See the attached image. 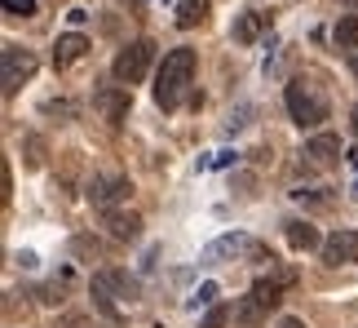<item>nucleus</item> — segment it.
<instances>
[{
  "mask_svg": "<svg viewBox=\"0 0 358 328\" xmlns=\"http://www.w3.org/2000/svg\"><path fill=\"white\" fill-rule=\"evenodd\" d=\"M203 18H208V0H177V13H173V22L182 27V32H190V27H199Z\"/></svg>",
  "mask_w": 358,
  "mask_h": 328,
  "instance_id": "15",
  "label": "nucleus"
},
{
  "mask_svg": "<svg viewBox=\"0 0 358 328\" xmlns=\"http://www.w3.org/2000/svg\"><path fill=\"white\" fill-rule=\"evenodd\" d=\"M292 196L306 204H332V196H323V191H292Z\"/></svg>",
  "mask_w": 358,
  "mask_h": 328,
  "instance_id": "25",
  "label": "nucleus"
},
{
  "mask_svg": "<svg viewBox=\"0 0 358 328\" xmlns=\"http://www.w3.org/2000/svg\"><path fill=\"white\" fill-rule=\"evenodd\" d=\"M287 244H292L296 253H310V249H323L319 231H314L310 222H287Z\"/></svg>",
  "mask_w": 358,
  "mask_h": 328,
  "instance_id": "16",
  "label": "nucleus"
},
{
  "mask_svg": "<svg viewBox=\"0 0 358 328\" xmlns=\"http://www.w3.org/2000/svg\"><path fill=\"white\" fill-rule=\"evenodd\" d=\"M106 231H111L115 240H137V235H142V217L111 209V213H106Z\"/></svg>",
  "mask_w": 358,
  "mask_h": 328,
  "instance_id": "14",
  "label": "nucleus"
},
{
  "mask_svg": "<svg viewBox=\"0 0 358 328\" xmlns=\"http://www.w3.org/2000/svg\"><path fill=\"white\" fill-rule=\"evenodd\" d=\"M332 40L336 49H358V13H341L332 27Z\"/></svg>",
  "mask_w": 358,
  "mask_h": 328,
  "instance_id": "17",
  "label": "nucleus"
},
{
  "mask_svg": "<svg viewBox=\"0 0 358 328\" xmlns=\"http://www.w3.org/2000/svg\"><path fill=\"white\" fill-rule=\"evenodd\" d=\"M283 102H287V116H292V125H301V129H319L323 120H327V111H332V102H327V89H323L314 76H292V80H287Z\"/></svg>",
  "mask_w": 358,
  "mask_h": 328,
  "instance_id": "2",
  "label": "nucleus"
},
{
  "mask_svg": "<svg viewBox=\"0 0 358 328\" xmlns=\"http://www.w3.org/2000/svg\"><path fill=\"white\" fill-rule=\"evenodd\" d=\"M203 266H222V262H274L270 244H261L252 235H243V231H230V235H217L208 249L199 253Z\"/></svg>",
  "mask_w": 358,
  "mask_h": 328,
  "instance_id": "4",
  "label": "nucleus"
},
{
  "mask_svg": "<svg viewBox=\"0 0 358 328\" xmlns=\"http://www.w3.org/2000/svg\"><path fill=\"white\" fill-rule=\"evenodd\" d=\"M279 328H306V324H301V320H292V315H287V320H279Z\"/></svg>",
  "mask_w": 358,
  "mask_h": 328,
  "instance_id": "27",
  "label": "nucleus"
},
{
  "mask_svg": "<svg viewBox=\"0 0 358 328\" xmlns=\"http://www.w3.org/2000/svg\"><path fill=\"white\" fill-rule=\"evenodd\" d=\"M350 129H354V138H358V107L350 111Z\"/></svg>",
  "mask_w": 358,
  "mask_h": 328,
  "instance_id": "28",
  "label": "nucleus"
},
{
  "mask_svg": "<svg viewBox=\"0 0 358 328\" xmlns=\"http://www.w3.org/2000/svg\"><path fill=\"white\" fill-rule=\"evenodd\" d=\"M22 151H27V164H31V169H40V164H45V142H40V138H27Z\"/></svg>",
  "mask_w": 358,
  "mask_h": 328,
  "instance_id": "20",
  "label": "nucleus"
},
{
  "mask_svg": "<svg viewBox=\"0 0 358 328\" xmlns=\"http://www.w3.org/2000/svg\"><path fill=\"white\" fill-rule=\"evenodd\" d=\"M137 297H142V284H137L129 271L106 266V271L93 275V302H98V310H102L106 320H120L124 306H133Z\"/></svg>",
  "mask_w": 358,
  "mask_h": 328,
  "instance_id": "3",
  "label": "nucleus"
},
{
  "mask_svg": "<svg viewBox=\"0 0 358 328\" xmlns=\"http://www.w3.org/2000/svg\"><path fill=\"white\" fill-rule=\"evenodd\" d=\"M66 22H71V32H80V27L89 22V9L85 5H71V9H66Z\"/></svg>",
  "mask_w": 358,
  "mask_h": 328,
  "instance_id": "24",
  "label": "nucleus"
},
{
  "mask_svg": "<svg viewBox=\"0 0 358 328\" xmlns=\"http://www.w3.org/2000/svg\"><path fill=\"white\" fill-rule=\"evenodd\" d=\"M89 53V36H80V32H66V36H58L53 40V67H71V62H80Z\"/></svg>",
  "mask_w": 358,
  "mask_h": 328,
  "instance_id": "12",
  "label": "nucleus"
},
{
  "mask_svg": "<svg viewBox=\"0 0 358 328\" xmlns=\"http://www.w3.org/2000/svg\"><path fill=\"white\" fill-rule=\"evenodd\" d=\"M266 320H270V306L261 302L257 293H248V297H239V302H235V324L239 328H261Z\"/></svg>",
  "mask_w": 358,
  "mask_h": 328,
  "instance_id": "13",
  "label": "nucleus"
},
{
  "mask_svg": "<svg viewBox=\"0 0 358 328\" xmlns=\"http://www.w3.org/2000/svg\"><path fill=\"white\" fill-rule=\"evenodd\" d=\"M341 9H358V0H341Z\"/></svg>",
  "mask_w": 358,
  "mask_h": 328,
  "instance_id": "29",
  "label": "nucleus"
},
{
  "mask_svg": "<svg viewBox=\"0 0 358 328\" xmlns=\"http://www.w3.org/2000/svg\"><path fill=\"white\" fill-rule=\"evenodd\" d=\"M270 13L266 9H248V13H239V22H235V45H257L261 36L270 32Z\"/></svg>",
  "mask_w": 358,
  "mask_h": 328,
  "instance_id": "11",
  "label": "nucleus"
},
{
  "mask_svg": "<svg viewBox=\"0 0 358 328\" xmlns=\"http://www.w3.org/2000/svg\"><path fill=\"white\" fill-rule=\"evenodd\" d=\"M31 76H36V53L31 49H22V45L0 49V89H5V98H13Z\"/></svg>",
  "mask_w": 358,
  "mask_h": 328,
  "instance_id": "5",
  "label": "nucleus"
},
{
  "mask_svg": "<svg viewBox=\"0 0 358 328\" xmlns=\"http://www.w3.org/2000/svg\"><path fill=\"white\" fill-rule=\"evenodd\" d=\"M235 160H239V151H217V156H213V169H230Z\"/></svg>",
  "mask_w": 358,
  "mask_h": 328,
  "instance_id": "26",
  "label": "nucleus"
},
{
  "mask_svg": "<svg viewBox=\"0 0 358 328\" xmlns=\"http://www.w3.org/2000/svg\"><path fill=\"white\" fill-rule=\"evenodd\" d=\"M301 156H306V164H314V169H332V164L341 160V138L336 133H314Z\"/></svg>",
  "mask_w": 358,
  "mask_h": 328,
  "instance_id": "10",
  "label": "nucleus"
},
{
  "mask_svg": "<svg viewBox=\"0 0 358 328\" xmlns=\"http://www.w3.org/2000/svg\"><path fill=\"white\" fill-rule=\"evenodd\" d=\"M350 71H354V76H358V53H354V58H350Z\"/></svg>",
  "mask_w": 358,
  "mask_h": 328,
  "instance_id": "30",
  "label": "nucleus"
},
{
  "mask_svg": "<svg viewBox=\"0 0 358 328\" xmlns=\"http://www.w3.org/2000/svg\"><path fill=\"white\" fill-rule=\"evenodd\" d=\"M150 62H155V40H133V45H124L115 53V80L120 85H137V80H146Z\"/></svg>",
  "mask_w": 358,
  "mask_h": 328,
  "instance_id": "6",
  "label": "nucleus"
},
{
  "mask_svg": "<svg viewBox=\"0 0 358 328\" xmlns=\"http://www.w3.org/2000/svg\"><path fill=\"white\" fill-rule=\"evenodd\" d=\"M323 262L327 266H354L358 262V231H350V226L332 231L323 240Z\"/></svg>",
  "mask_w": 358,
  "mask_h": 328,
  "instance_id": "9",
  "label": "nucleus"
},
{
  "mask_svg": "<svg viewBox=\"0 0 358 328\" xmlns=\"http://www.w3.org/2000/svg\"><path fill=\"white\" fill-rule=\"evenodd\" d=\"M129 191H133V186H129V177H124V173H98V177H89V191H85V196H89L93 209L111 213L115 204L129 200Z\"/></svg>",
  "mask_w": 358,
  "mask_h": 328,
  "instance_id": "7",
  "label": "nucleus"
},
{
  "mask_svg": "<svg viewBox=\"0 0 358 328\" xmlns=\"http://www.w3.org/2000/svg\"><path fill=\"white\" fill-rule=\"evenodd\" d=\"M248 116H252V107H248V102H243V107H235V111L226 116V133H239V129L248 125Z\"/></svg>",
  "mask_w": 358,
  "mask_h": 328,
  "instance_id": "21",
  "label": "nucleus"
},
{
  "mask_svg": "<svg viewBox=\"0 0 358 328\" xmlns=\"http://www.w3.org/2000/svg\"><path fill=\"white\" fill-rule=\"evenodd\" d=\"M230 320H235V310H230V306H208V315L199 320V328H226Z\"/></svg>",
  "mask_w": 358,
  "mask_h": 328,
  "instance_id": "18",
  "label": "nucleus"
},
{
  "mask_svg": "<svg viewBox=\"0 0 358 328\" xmlns=\"http://www.w3.org/2000/svg\"><path fill=\"white\" fill-rule=\"evenodd\" d=\"M93 107H98L102 120L124 125V120H129V111H133V93L124 89V85H102L98 93H93Z\"/></svg>",
  "mask_w": 358,
  "mask_h": 328,
  "instance_id": "8",
  "label": "nucleus"
},
{
  "mask_svg": "<svg viewBox=\"0 0 358 328\" xmlns=\"http://www.w3.org/2000/svg\"><path fill=\"white\" fill-rule=\"evenodd\" d=\"M45 116H62V120H71V116H76V107L66 102V98H58V102H45Z\"/></svg>",
  "mask_w": 358,
  "mask_h": 328,
  "instance_id": "23",
  "label": "nucleus"
},
{
  "mask_svg": "<svg viewBox=\"0 0 358 328\" xmlns=\"http://www.w3.org/2000/svg\"><path fill=\"white\" fill-rule=\"evenodd\" d=\"M5 13H9V18H31L36 0H5Z\"/></svg>",
  "mask_w": 358,
  "mask_h": 328,
  "instance_id": "22",
  "label": "nucleus"
},
{
  "mask_svg": "<svg viewBox=\"0 0 358 328\" xmlns=\"http://www.w3.org/2000/svg\"><path fill=\"white\" fill-rule=\"evenodd\" d=\"M195 85V49H169L155 71V102L164 107V111H177L182 102L199 107V93L190 89Z\"/></svg>",
  "mask_w": 358,
  "mask_h": 328,
  "instance_id": "1",
  "label": "nucleus"
},
{
  "mask_svg": "<svg viewBox=\"0 0 358 328\" xmlns=\"http://www.w3.org/2000/svg\"><path fill=\"white\" fill-rule=\"evenodd\" d=\"M217 293H222V289H217V284H199V293L195 297H190V310H199V306H217Z\"/></svg>",
  "mask_w": 358,
  "mask_h": 328,
  "instance_id": "19",
  "label": "nucleus"
}]
</instances>
